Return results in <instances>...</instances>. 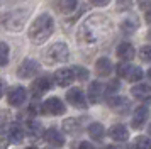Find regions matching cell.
I'll use <instances>...</instances> for the list:
<instances>
[{
  "label": "cell",
  "instance_id": "obj_1",
  "mask_svg": "<svg viewBox=\"0 0 151 149\" xmlns=\"http://www.w3.org/2000/svg\"><path fill=\"white\" fill-rule=\"evenodd\" d=\"M112 34V22L102 14H93L82 22L78 29V42L99 44Z\"/></svg>",
  "mask_w": 151,
  "mask_h": 149
},
{
  "label": "cell",
  "instance_id": "obj_2",
  "mask_svg": "<svg viewBox=\"0 0 151 149\" xmlns=\"http://www.w3.org/2000/svg\"><path fill=\"white\" fill-rule=\"evenodd\" d=\"M55 31V20L49 14H41L37 19L31 24L27 31L29 39L32 41L34 44H42L49 39V36Z\"/></svg>",
  "mask_w": 151,
  "mask_h": 149
},
{
  "label": "cell",
  "instance_id": "obj_3",
  "mask_svg": "<svg viewBox=\"0 0 151 149\" xmlns=\"http://www.w3.org/2000/svg\"><path fill=\"white\" fill-rule=\"evenodd\" d=\"M31 15V10L29 9H15V10H10V12H4L0 15V26L7 31H12V32H19L24 29V24L27 17Z\"/></svg>",
  "mask_w": 151,
  "mask_h": 149
},
{
  "label": "cell",
  "instance_id": "obj_4",
  "mask_svg": "<svg viewBox=\"0 0 151 149\" xmlns=\"http://www.w3.org/2000/svg\"><path fill=\"white\" fill-rule=\"evenodd\" d=\"M70 58V49L65 42H56L51 47H48V51L44 53V61L48 64H56V63H65Z\"/></svg>",
  "mask_w": 151,
  "mask_h": 149
},
{
  "label": "cell",
  "instance_id": "obj_5",
  "mask_svg": "<svg viewBox=\"0 0 151 149\" xmlns=\"http://www.w3.org/2000/svg\"><path fill=\"white\" fill-rule=\"evenodd\" d=\"M37 71H39V63L27 58V59H24L21 64H19V68H17V76L22 78V80H26V78L36 76Z\"/></svg>",
  "mask_w": 151,
  "mask_h": 149
},
{
  "label": "cell",
  "instance_id": "obj_6",
  "mask_svg": "<svg viewBox=\"0 0 151 149\" xmlns=\"http://www.w3.org/2000/svg\"><path fill=\"white\" fill-rule=\"evenodd\" d=\"M65 110H66L65 108V103L60 98H56V97L48 98L41 105V112L44 115H61V114H65Z\"/></svg>",
  "mask_w": 151,
  "mask_h": 149
},
{
  "label": "cell",
  "instance_id": "obj_7",
  "mask_svg": "<svg viewBox=\"0 0 151 149\" xmlns=\"http://www.w3.org/2000/svg\"><path fill=\"white\" fill-rule=\"evenodd\" d=\"M66 102L75 108H87V98L80 88H71L66 92Z\"/></svg>",
  "mask_w": 151,
  "mask_h": 149
},
{
  "label": "cell",
  "instance_id": "obj_8",
  "mask_svg": "<svg viewBox=\"0 0 151 149\" xmlns=\"http://www.w3.org/2000/svg\"><path fill=\"white\" fill-rule=\"evenodd\" d=\"M26 88L22 87H14L9 90V95H7V100H9V105H12V107H21L22 103L26 102Z\"/></svg>",
  "mask_w": 151,
  "mask_h": 149
},
{
  "label": "cell",
  "instance_id": "obj_9",
  "mask_svg": "<svg viewBox=\"0 0 151 149\" xmlns=\"http://www.w3.org/2000/svg\"><path fill=\"white\" fill-rule=\"evenodd\" d=\"M75 80V73H73V68H61L55 73V81L56 85L60 87H70Z\"/></svg>",
  "mask_w": 151,
  "mask_h": 149
},
{
  "label": "cell",
  "instance_id": "obj_10",
  "mask_svg": "<svg viewBox=\"0 0 151 149\" xmlns=\"http://www.w3.org/2000/svg\"><path fill=\"white\" fill-rule=\"evenodd\" d=\"M150 117V108L146 105H141L134 110V115H132V129H141L146 124Z\"/></svg>",
  "mask_w": 151,
  "mask_h": 149
},
{
  "label": "cell",
  "instance_id": "obj_11",
  "mask_svg": "<svg viewBox=\"0 0 151 149\" xmlns=\"http://www.w3.org/2000/svg\"><path fill=\"white\" fill-rule=\"evenodd\" d=\"M49 88H51V80H49L48 76H41V78H37V80L31 85V92L34 97H41L42 93H46Z\"/></svg>",
  "mask_w": 151,
  "mask_h": 149
},
{
  "label": "cell",
  "instance_id": "obj_12",
  "mask_svg": "<svg viewBox=\"0 0 151 149\" xmlns=\"http://www.w3.org/2000/svg\"><path fill=\"white\" fill-rule=\"evenodd\" d=\"M104 92H105V88L100 81H93V83H90L88 87V100L92 103H99V102L102 100L104 97Z\"/></svg>",
  "mask_w": 151,
  "mask_h": 149
},
{
  "label": "cell",
  "instance_id": "obj_13",
  "mask_svg": "<svg viewBox=\"0 0 151 149\" xmlns=\"http://www.w3.org/2000/svg\"><path fill=\"white\" fill-rule=\"evenodd\" d=\"M107 103H109V107L112 108V110H116V112H126V110L129 108V100L124 98V97H119V95L110 97L109 100H107Z\"/></svg>",
  "mask_w": 151,
  "mask_h": 149
},
{
  "label": "cell",
  "instance_id": "obj_14",
  "mask_svg": "<svg viewBox=\"0 0 151 149\" xmlns=\"http://www.w3.org/2000/svg\"><path fill=\"white\" fill-rule=\"evenodd\" d=\"M131 93L137 100H148L151 97V88L146 83H139V85H134V87L131 88Z\"/></svg>",
  "mask_w": 151,
  "mask_h": 149
},
{
  "label": "cell",
  "instance_id": "obj_15",
  "mask_svg": "<svg viewBox=\"0 0 151 149\" xmlns=\"http://www.w3.org/2000/svg\"><path fill=\"white\" fill-rule=\"evenodd\" d=\"M134 46L131 44V42H121L119 46H117V56H119V59L122 61H129L134 58Z\"/></svg>",
  "mask_w": 151,
  "mask_h": 149
},
{
  "label": "cell",
  "instance_id": "obj_16",
  "mask_svg": "<svg viewBox=\"0 0 151 149\" xmlns=\"http://www.w3.org/2000/svg\"><path fill=\"white\" fill-rule=\"evenodd\" d=\"M44 139H46L49 144H53V148H61V146H65V137H63L56 129H48V130L44 132Z\"/></svg>",
  "mask_w": 151,
  "mask_h": 149
},
{
  "label": "cell",
  "instance_id": "obj_17",
  "mask_svg": "<svg viewBox=\"0 0 151 149\" xmlns=\"http://www.w3.org/2000/svg\"><path fill=\"white\" fill-rule=\"evenodd\" d=\"M95 71L99 76H109L112 73V63L109 58H99L95 63Z\"/></svg>",
  "mask_w": 151,
  "mask_h": 149
},
{
  "label": "cell",
  "instance_id": "obj_18",
  "mask_svg": "<svg viewBox=\"0 0 151 149\" xmlns=\"http://www.w3.org/2000/svg\"><path fill=\"white\" fill-rule=\"evenodd\" d=\"M109 135L114 141H126V139L129 137V132H127V129L124 127L122 124H116V125L110 127Z\"/></svg>",
  "mask_w": 151,
  "mask_h": 149
},
{
  "label": "cell",
  "instance_id": "obj_19",
  "mask_svg": "<svg viewBox=\"0 0 151 149\" xmlns=\"http://www.w3.org/2000/svg\"><path fill=\"white\" fill-rule=\"evenodd\" d=\"M137 27H139V19H137L136 15H129L127 19H124L122 22H121V29H122V32H126V34H132Z\"/></svg>",
  "mask_w": 151,
  "mask_h": 149
},
{
  "label": "cell",
  "instance_id": "obj_20",
  "mask_svg": "<svg viewBox=\"0 0 151 149\" xmlns=\"http://www.w3.org/2000/svg\"><path fill=\"white\" fill-rule=\"evenodd\" d=\"M9 139H10V142H14V144H19L24 139V129L19 124H12L10 129H9Z\"/></svg>",
  "mask_w": 151,
  "mask_h": 149
},
{
  "label": "cell",
  "instance_id": "obj_21",
  "mask_svg": "<svg viewBox=\"0 0 151 149\" xmlns=\"http://www.w3.org/2000/svg\"><path fill=\"white\" fill-rule=\"evenodd\" d=\"M63 129L68 134H76L82 130V122H80V119H66L63 122Z\"/></svg>",
  "mask_w": 151,
  "mask_h": 149
},
{
  "label": "cell",
  "instance_id": "obj_22",
  "mask_svg": "<svg viewBox=\"0 0 151 149\" xmlns=\"http://www.w3.org/2000/svg\"><path fill=\"white\" fill-rule=\"evenodd\" d=\"M88 134H90V137H93L95 141H100L104 137V134H105V129H104L102 124L93 122V124H90V127H88Z\"/></svg>",
  "mask_w": 151,
  "mask_h": 149
},
{
  "label": "cell",
  "instance_id": "obj_23",
  "mask_svg": "<svg viewBox=\"0 0 151 149\" xmlns=\"http://www.w3.org/2000/svg\"><path fill=\"white\" fill-rule=\"evenodd\" d=\"M78 5V0H58V9L63 14H71Z\"/></svg>",
  "mask_w": 151,
  "mask_h": 149
},
{
  "label": "cell",
  "instance_id": "obj_24",
  "mask_svg": "<svg viewBox=\"0 0 151 149\" xmlns=\"http://www.w3.org/2000/svg\"><path fill=\"white\" fill-rule=\"evenodd\" d=\"M141 78H143V71H141V68L131 66L129 73H127V76H126V80L131 81V83H134V81H139Z\"/></svg>",
  "mask_w": 151,
  "mask_h": 149
},
{
  "label": "cell",
  "instance_id": "obj_25",
  "mask_svg": "<svg viewBox=\"0 0 151 149\" xmlns=\"http://www.w3.org/2000/svg\"><path fill=\"white\" fill-rule=\"evenodd\" d=\"M7 64H9V46L0 41V66H7Z\"/></svg>",
  "mask_w": 151,
  "mask_h": 149
},
{
  "label": "cell",
  "instance_id": "obj_26",
  "mask_svg": "<svg viewBox=\"0 0 151 149\" xmlns=\"http://www.w3.org/2000/svg\"><path fill=\"white\" fill-rule=\"evenodd\" d=\"M136 149H151V139L146 135H139L136 139Z\"/></svg>",
  "mask_w": 151,
  "mask_h": 149
},
{
  "label": "cell",
  "instance_id": "obj_27",
  "mask_svg": "<svg viewBox=\"0 0 151 149\" xmlns=\"http://www.w3.org/2000/svg\"><path fill=\"white\" fill-rule=\"evenodd\" d=\"M73 73H75V78L80 80V81H85L87 78H88V71H87L85 68H82V66H75L73 68Z\"/></svg>",
  "mask_w": 151,
  "mask_h": 149
},
{
  "label": "cell",
  "instance_id": "obj_28",
  "mask_svg": "<svg viewBox=\"0 0 151 149\" xmlns=\"http://www.w3.org/2000/svg\"><path fill=\"white\" fill-rule=\"evenodd\" d=\"M139 58L146 63H151V46H143L139 49Z\"/></svg>",
  "mask_w": 151,
  "mask_h": 149
},
{
  "label": "cell",
  "instance_id": "obj_29",
  "mask_svg": "<svg viewBox=\"0 0 151 149\" xmlns=\"http://www.w3.org/2000/svg\"><path fill=\"white\" fill-rule=\"evenodd\" d=\"M129 69H131L129 63H119V64H117V74H119L121 78H126L127 73H129Z\"/></svg>",
  "mask_w": 151,
  "mask_h": 149
},
{
  "label": "cell",
  "instance_id": "obj_30",
  "mask_svg": "<svg viewBox=\"0 0 151 149\" xmlns=\"http://www.w3.org/2000/svg\"><path fill=\"white\" fill-rule=\"evenodd\" d=\"M131 7H132V0H117V10L119 12L131 10Z\"/></svg>",
  "mask_w": 151,
  "mask_h": 149
},
{
  "label": "cell",
  "instance_id": "obj_31",
  "mask_svg": "<svg viewBox=\"0 0 151 149\" xmlns=\"http://www.w3.org/2000/svg\"><path fill=\"white\" fill-rule=\"evenodd\" d=\"M5 124H10V115L7 112H0V129L4 127Z\"/></svg>",
  "mask_w": 151,
  "mask_h": 149
},
{
  "label": "cell",
  "instance_id": "obj_32",
  "mask_svg": "<svg viewBox=\"0 0 151 149\" xmlns=\"http://www.w3.org/2000/svg\"><path fill=\"white\" fill-rule=\"evenodd\" d=\"M137 5L143 10H148V9H151V0H137Z\"/></svg>",
  "mask_w": 151,
  "mask_h": 149
},
{
  "label": "cell",
  "instance_id": "obj_33",
  "mask_svg": "<svg viewBox=\"0 0 151 149\" xmlns=\"http://www.w3.org/2000/svg\"><path fill=\"white\" fill-rule=\"evenodd\" d=\"M109 2L110 0H90V4L95 7H105V5H109Z\"/></svg>",
  "mask_w": 151,
  "mask_h": 149
},
{
  "label": "cell",
  "instance_id": "obj_34",
  "mask_svg": "<svg viewBox=\"0 0 151 149\" xmlns=\"http://www.w3.org/2000/svg\"><path fill=\"white\" fill-rule=\"evenodd\" d=\"M76 149H93V146L87 141H82L80 144H76Z\"/></svg>",
  "mask_w": 151,
  "mask_h": 149
},
{
  "label": "cell",
  "instance_id": "obj_35",
  "mask_svg": "<svg viewBox=\"0 0 151 149\" xmlns=\"http://www.w3.org/2000/svg\"><path fill=\"white\" fill-rule=\"evenodd\" d=\"M117 87H119V85H117V81H110V85L105 88V90H107V92H114V90H117Z\"/></svg>",
  "mask_w": 151,
  "mask_h": 149
},
{
  "label": "cell",
  "instance_id": "obj_36",
  "mask_svg": "<svg viewBox=\"0 0 151 149\" xmlns=\"http://www.w3.org/2000/svg\"><path fill=\"white\" fill-rule=\"evenodd\" d=\"M144 19H146V22H148V24H151V9H148V10H146V14H144Z\"/></svg>",
  "mask_w": 151,
  "mask_h": 149
},
{
  "label": "cell",
  "instance_id": "obj_37",
  "mask_svg": "<svg viewBox=\"0 0 151 149\" xmlns=\"http://www.w3.org/2000/svg\"><path fill=\"white\" fill-rule=\"evenodd\" d=\"M4 90H5V83H4V80L0 78V97L4 95Z\"/></svg>",
  "mask_w": 151,
  "mask_h": 149
},
{
  "label": "cell",
  "instance_id": "obj_38",
  "mask_svg": "<svg viewBox=\"0 0 151 149\" xmlns=\"http://www.w3.org/2000/svg\"><path fill=\"white\" fill-rule=\"evenodd\" d=\"M104 149H116V148H114V146H105Z\"/></svg>",
  "mask_w": 151,
  "mask_h": 149
},
{
  "label": "cell",
  "instance_id": "obj_39",
  "mask_svg": "<svg viewBox=\"0 0 151 149\" xmlns=\"http://www.w3.org/2000/svg\"><path fill=\"white\" fill-rule=\"evenodd\" d=\"M148 78L151 80V69H148Z\"/></svg>",
  "mask_w": 151,
  "mask_h": 149
},
{
  "label": "cell",
  "instance_id": "obj_40",
  "mask_svg": "<svg viewBox=\"0 0 151 149\" xmlns=\"http://www.w3.org/2000/svg\"><path fill=\"white\" fill-rule=\"evenodd\" d=\"M148 134L151 135V124H150V127H148Z\"/></svg>",
  "mask_w": 151,
  "mask_h": 149
},
{
  "label": "cell",
  "instance_id": "obj_41",
  "mask_svg": "<svg viewBox=\"0 0 151 149\" xmlns=\"http://www.w3.org/2000/svg\"><path fill=\"white\" fill-rule=\"evenodd\" d=\"M122 149H131V148H129V146H126V148H122Z\"/></svg>",
  "mask_w": 151,
  "mask_h": 149
},
{
  "label": "cell",
  "instance_id": "obj_42",
  "mask_svg": "<svg viewBox=\"0 0 151 149\" xmlns=\"http://www.w3.org/2000/svg\"><path fill=\"white\" fill-rule=\"evenodd\" d=\"M26 149H36V148H26Z\"/></svg>",
  "mask_w": 151,
  "mask_h": 149
}]
</instances>
